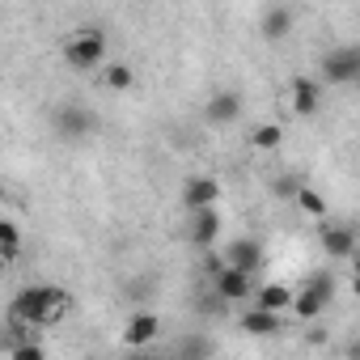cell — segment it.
I'll return each instance as SVG.
<instances>
[{"mask_svg":"<svg viewBox=\"0 0 360 360\" xmlns=\"http://www.w3.org/2000/svg\"><path fill=\"white\" fill-rule=\"evenodd\" d=\"M288 106H292V115H301V119L318 115V106H322V81H314V77H292V85H288Z\"/></svg>","mask_w":360,"mask_h":360,"instance_id":"obj_6","label":"cell"},{"mask_svg":"<svg viewBox=\"0 0 360 360\" xmlns=\"http://www.w3.org/2000/svg\"><path fill=\"white\" fill-rule=\"evenodd\" d=\"M217 297L229 301V305L246 301V297H250V276L238 271V267H221V271H217Z\"/></svg>","mask_w":360,"mask_h":360,"instance_id":"obj_12","label":"cell"},{"mask_svg":"<svg viewBox=\"0 0 360 360\" xmlns=\"http://www.w3.org/2000/svg\"><path fill=\"white\" fill-rule=\"evenodd\" d=\"M9 360H47V352H43L39 339H30V343H13L9 347Z\"/></svg>","mask_w":360,"mask_h":360,"instance_id":"obj_21","label":"cell"},{"mask_svg":"<svg viewBox=\"0 0 360 360\" xmlns=\"http://www.w3.org/2000/svg\"><path fill=\"white\" fill-rule=\"evenodd\" d=\"M131 360H157V356H131Z\"/></svg>","mask_w":360,"mask_h":360,"instance_id":"obj_27","label":"cell"},{"mask_svg":"<svg viewBox=\"0 0 360 360\" xmlns=\"http://www.w3.org/2000/svg\"><path fill=\"white\" fill-rule=\"evenodd\" d=\"M238 115H242V94L238 89H217L204 102V119L212 127H229V123H238Z\"/></svg>","mask_w":360,"mask_h":360,"instance_id":"obj_7","label":"cell"},{"mask_svg":"<svg viewBox=\"0 0 360 360\" xmlns=\"http://www.w3.org/2000/svg\"><path fill=\"white\" fill-rule=\"evenodd\" d=\"M322 250L330 255V259H356V233L347 229V225H326L322 229Z\"/></svg>","mask_w":360,"mask_h":360,"instance_id":"obj_13","label":"cell"},{"mask_svg":"<svg viewBox=\"0 0 360 360\" xmlns=\"http://www.w3.org/2000/svg\"><path fill=\"white\" fill-rule=\"evenodd\" d=\"M217 238H221V217H217V208L191 217V242H195V246H212Z\"/></svg>","mask_w":360,"mask_h":360,"instance_id":"obj_17","label":"cell"},{"mask_svg":"<svg viewBox=\"0 0 360 360\" xmlns=\"http://www.w3.org/2000/svg\"><path fill=\"white\" fill-rule=\"evenodd\" d=\"M161 335V318L157 314H131L127 322H123V330H119V343L123 347H144V343H153Z\"/></svg>","mask_w":360,"mask_h":360,"instance_id":"obj_10","label":"cell"},{"mask_svg":"<svg viewBox=\"0 0 360 360\" xmlns=\"http://www.w3.org/2000/svg\"><path fill=\"white\" fill-rule=\"evenodd\" d=\"M178 204H183L191 217L212 212V208L221 204V183H217L212 174H191L187 183H183V195H178Z\"/></svg>","mask_w":360,"mask_h":360,"instance_id":"obj_5","label":"cell"},{"mask_svg":"<svg viewBox=\"0 0 360 360\" xmlns=\"http://www.w3.org/2000/svg\"><path fill=\"white\" fill-rule=\"evenodd\" d=\"M352 276H360V250H356V259H352Z\"/></svg>","mask_w":360,"mask_h":360,"instance_id":"obj_26","label":"cell"},{"mask_svg":"<svg viewBox=\"0 0 360 360\" xmlns=\"http://www.w3.org/2000/svg\"><path fill=\"white\" fill-rule=\"evenodd\" d=\"M131 85H136V68H131V64L110 60V64L102 68V89H110V94H127Z\"/></svg>","mask_w":360,"mask_h":360,"instance_id":"obj_16","label":"cell"},{"mask_svg":"<svg viewBox=\"0 0 360 360\" xmlns=\"http://www.w3.org/2000/svg\"><path fill=\"white\" fill-rule=\"evenodd\" d=\"M68 305H72V297H68L64 288H56V284H26V288L13 297V305H9V318H13L18 326L39 330V326H56V322L68 314Z\"/></svg>","mask_w":360,"mask_h":360,"instance_id":"obj_1","label":"cell"},{"mask_svg":"<svg viewBox=\"0 0 360 360\" xmlns=\"http://www.w3.org/2000/svg\"><path fill=\"white\" fill-rule=\"evenodd\" d=\"M18 255H22V229H18V221H0V259L5 263H18Z\"/></svg>","mask_w":360,"mask_h":360,"instance_id":"obj_18","label":"cell"},{"mask_svg":"<svg viewBox=\"0 0 360 360\" xmlns=\"http://www.w3.org/2000/svg\"><path fill=\"white\" fill-rule=\"evenodd\" d=\"M64 64L77 68V72L106 68V64H110V60H106V34H102L98 26H81V30H72L68 43H64Z\"/></svg>","mask_w":360,"mask_h":360,"instance_id":"obj_2","label":"cell"},{"mask_svg":"<svg viewBox=\"0 0 360 360\" xmlns=\"http://www.w3.org/2000/svg\"><path fill=\"white\" fill-rule=\"evenodd\" d=\"M208 356H212V347L200 343V335H187V343H183V360H208Z\"/></svg>","mask_w":360,"mask_h":360,"instance_id":"obj_23","label":"cell"},{"mask_svg":"<svg viewBox=\"0 0 360 360\" xmlns=\"http://www.w3.org/2000/svg\"><path fill=\"white\" fill-rule=\"evenodd\" d=\"M56 127H60L68 140H85V136H94L98 119H94V110H85V106L68 102V106H60V110H56Z\"/></svg>","mask_w":360,"mask_h":360,"instance_id":"obj_8","label":"cell"},{"mask_svg":"<svg viewBox=\"0 0 360 360\" xmlns=\"http://www.w3.org/2000/svg\"><path fill=\"white\" fill-rule=\"evenodd\" d=\"M301 187H305L301 178H288V174H284V178H276V183H271V195H280V200H297Z\"/></svg>","mask_w":360,"mask_h":360,"instance_id":"obj_22","label":"cell"},{"mask_svg":"<svg viewBox=\"0 0 360 360\" xmlns=\"http://www.w3.org/2000/svg\"><path fill=\"white\" fill-rule=\"evenodd\" d=\"M305 217H326V195L322 191H314V187H301V195L292 200Z\"/></svg>","mask_w":360,"mask_h":360,"instance_id":"obj_20","label":"cell"},{"mask_svg":"<svg viewBox=\"0 0 360 360\" xmlns=\"http://www.w3.org/2000/svg\"><path fill=\"white\" fill-rule=\"evenodd\" d=\"M225 267H238V271L255 276V271L263 267V246H259L255 238H233V242L225 246Z\"/></svg>","mask_w":360,"mask_h":360,"instance_id":"obj_9","label":"cell"},{"mask_svg":"<svg viewBox=\"0 0 360 360\" xmlns=\"http://www.w3.org/2000/svg\"><path fill=\"white\" fill-rule=\"evenodd\" d=\"M318 68H322V81H326V85H356V81H360V47H356V43L330 47Z\"/></svg>","mask_w":360,"mask_h":360,"instance_id":"obj_4","label":"cell"},{"mask_svg":"<svg viewBox=\"0 0 360 360\" xmlns=\"http://www.w3.org/2000/svg\"><path fill=\"white\" fill-rule=\"evenodd\" d=\"M343 356H347V360H360V339H347V347H343Z\"/></svg>","mask_w":360,"mask_h":360,"instance_id":"obj_24","label":"cell"},{"mask_svg":"<svg viewBox=\"0 0 360 360\" xmlns=\"http://www.w3.org/2000/svg\"><path fill=\"white\" fill-rule=\"evenodd\" d=\"M238 326L250 335V339H271V335H280V314H267V309H246L242 318H238Z\"/></svg>","mask_w":360,"mask_h":360,"instance_id":"obj_14","label":"cell"},{"mask_svg":"<svg viewBox=\"0 0 360 360\" xmlns=\"http://www.w3.org/2000/svg\"><path fill=\"white\" fill-rule=\"evenodd\" d=\"M330 301H335V276H330V271H314V276H305V284L297 288L292 314H297L301 322H314V318L326 314Z\"/></svg>","mask_w":360,"mask_h":360,"instance_id":"obj_3","label":"cell"},{"mask_svg":"<svg viewBox=\"0 0 360 360\" xmlns=\"http://www.w3.org/2000/svg\"><path fill=\"white\" fill-rule=\"evenodd\" d=\"M292 22H297V13H292L288 5H271V9H263V18H259V34H263L267 43H280V39H288Z\"/></svg>","mask_w":360,"mask_h":360,"instance_id":"obj_11","label":"cell"},{"mask_svg":"<svg viewBox=\"0 0 360 360\" xmlns=\"http://www.w3.org/2000/svg\"><path fill=\"white\" fill-rule=\"evenodd\" d=\"M352 297L360 301V276H352Z\"/></svg>","mask_w":360,"mask_h":360,"instance_id":"obj_25","label":"cell"},{"mask_svg":"<svg viewBox=\"0 0 360 360\" xmlns=\"http://www.w3.org/2000/svg\"><path fill=\"white\" fill-rule=\"evenodd\" d=\"M284 144V127L280 123H259L255 131H250V148H259V153H271V148H280Z\"/></svg>","mask_w":360,"mask_h":360,"instance_id":"obj_19","label":"cell"},{"mask_svg":"<svg viewBox=\"0 0 360 360\" xmlns=\"http://www.w3.org/2000/svg\"><path fill=\"white\" fill-rule=\"evenodd\" d=\"M292 288L288 284H263L259 292H255V309H267V314H284V309H292Z\"/></svg>","mask_w":360,"mask_h":360,"instance_id":"obj_15","label":"cell"}]
</instances>
